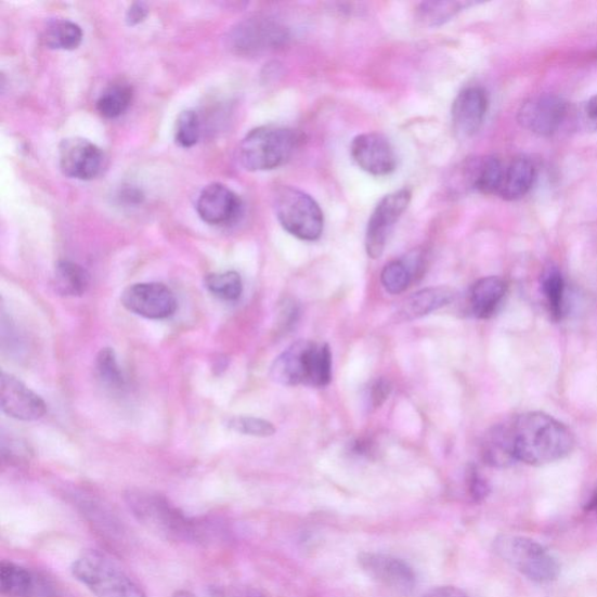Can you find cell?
<instances>
[{
    "label": "cell",
    "mask_w": 597,
    "mask_h": 597,
    "mask_svg": "<svg viewBox=\"0 0 597 597\" xmlns=\"http://www.w3.org/2000/svg\"><path fill=\"white\" fill-rule=\"evenodd\" d=\"M516 462L545 466L561 460L574 447V437L563 424L543 412H528L510 425Z\"/></svg>",
    "instance_id": "cell-1"
},
{
    "label": "cell",
    "mask_w": 597,
    "mask_h": 597,
    "mask_svg": "<svg viewBox=\"0 0 597 597\" xmlns=\"http://www.w3.org/2000/svg\"><path fill=\"white\" fill-rule=\"evenodd\" d=\"M126 501L138 522L166 540L202 543L208 537L209 532L203 522L189 517L160 494L130 490Z\"/></svg>",
    "instance_id": "cell-2"
},
{
    "label": "cell",
    "mask_w": 597,
    "mask_h": 597,
    "mask_svg": "<svg viewBox=\"0 0 597 597\" xmlns=\"http://www.w3.org/2000/svg\"><path fill=\"white\" fill-rule=\"evenodd\" d=\"M271 378L286 387L324 388L332 380V351L328 345L298 341L275 359Z\"/></svg>",
    "instance_id": "cell-3"
},
{
    "label": "cell",
    "mask_w": 597,
    "mask_h": 597,
    "mask_svg": "<svg viewBox=\"0 0 597 597\" xmlns=\"http://www.w3.org/2000/svg\"><path fill=\"white\" fill-rule=\"evenodd\" d=\"M302 135L293 129L260 127L244 137L239 159L248 171H270L286 164L299 147Z\"/></svg>",
    "instance_id": "cell-4"
},
{
    "label": "cell",
    "mask_w": 597,
    "mask_h": 597,
    "mask_svg": "<svg viewBox=\"0 0 597 597\" xmlns=\"http://www.w3.org/2000/svg\"><path fill=\"white\" fill-rule=\"evenodd\" d=\"M72 573L98 597H146L128 573L108 555L86 550L72 566Z\"/></svg>",
    "instance_id": "cell-5"
},
{
    "label": "cell",
    "mask_w": 597,
    "mask_h": 597,
    "mask_svg": "<svg viewBox=\"0 0 597 597\" xmlns=\"http://www.w3.org/2000/svg\"><path fill=\"white\" fill-rule=\"evenodd\" d=\"M494 549L502 560L533 583H553L560 574L558 560L543 545L523 535H498Z\"/></svg>",
    "instance_id": "cell-6"
},
{
    "label": "cell",
    "mask_w": 597,
    "mask_h": 597,
    "mask_svg": "<svg viewBox=\"0 0 597 597\" xmlns=\"http://www.w3.org/2000/svg\"><path fill=\"white\" fill-rule=\"evenodd\" d=\"M275 213L285 231L313 242L324 233V212L314 198L294 187H283L275 196Z\"/></svg>",
    "instance_id": "cell-7"
},
{
    "label": "cell",
    "mask_w": 597,
    "mask_h": 597,
    "mask_svg": "<svg viewBox=\"0 0 597 597\" xmlns=\"http://www.w3.org/2000/svg\"><path fill=\"white\" fill-rule=\"evenodd\" d=\"M362 571L390 592L408 596L416 589L417 575L411 566L389 555L364 553L359 556Z\"/></svg>",
    "instance_id": "cell-8"
},
{
    "label": "cell",
    "mask_w": 597,
    "mask_h": 597,
    "mask_svg": "<svg viewBox=\"0 0 597 597\" xmlns=\"http://www.w3.org/2000/svg\"><path fill=\"white\" fill-rule=\"evenodd\" d=\"M412 194L404 189L382 197L367 223L365 249L367 256L378 259L385 252L392 228L407 209Z\"/></svg>",
    "instance_id": "cell-9"
},
{
    "label": "cell",
    "mask_w": 597,
    "mask_h": 597,
    "mask_svg": "<svg viewBox=\"0 0 597 597\" xmlns=\"http://www.w3.org/2000/svg\"><path fill=\"white\" fill-rule=\"evenodd\" d=\"M120 301L129 312L151 320L170 317L178 309L173 290L161 283L133 284L122 290Z\"/></svg>",
    "instance_id": "cell-10"
},
{
    "label": "cell",
    "mask_w": 597,
    "mask_h": 597,
    "mask_svg": "<svg viewBox=\"0 0 597 597\" xmlns=\"http://www.w3.org/2000/svg\"><path fill=\"white\" fill-rule=\"evenodd\" d=\"M569 105L553 95L532 98L518 111L519 125L532 133L549 137L557 133L569 117Z\"/></svg>",
    "instance_id": "cell-11"
},
{
    "label": "cell",
    "mask_w": 597,
    "mask_h": 597,
    "mask_svg": "<svg viewBox=\"0 0 597 597\" xmlns=\"http://www.w3.org/2000/svg\"><path fill=\"white\" fill-rule=\"evenodd\" d=\"M61 171L72 179L93 180L104 166L102 150L80 137L67 138L59 146Z\"/></svg>",
    "instance_id": "cell-12"
},
{
    "label": "cell",
    "mask_w": 597,
    "mask_h": 597,
    "mask_svg": "<svg viewBox=\"0 0 597 597\" xmlns=\"http://www.w3.org/2000/svg\"><path fill=\"white\" fill-rule=\"evenodd\" d=\"M0 405L5 415L22 421L38 420L48 412V405L39 394L17 377L5 373L0 378Z\"/></svg>",
    "instance_id": "cell-13"
},
{
    "label": "cell",
    "mask_w": 597,
    "mask_h": 597,
    "mask_svg": "<svg viewBox=\"0 0 597 597\" xmlns=\"http://www.w3.org/2000/svg\"><path fill=\"white\" fill-rule=\"evenodd\" d=\"M351 157L363 171L375 177L389 176L395 170L394 150L385 135L363 133L355 138L350 147Z\"/></svg>",
    "instance_id": "cell-14"
},
{
    "label": "cell",
    "mask_w": 597,
    "mask_h": 597,
    "mask_svg": "<svg viewBox=\"0 0 597 597\" xmlns=\"http://www.w3.org/2000/svg\"><path fill=\"white\" fill-rule=\"evenodd\" d=\"M0 589L8 597H57L53 581L11 561L0 564Z\"/></svg>",
    "instance_id": "cell-15"
},
{
    "label": "cell",
    "mask_w": 597,
    "mask_h": 597,
    "mask_svg": "<svg viewBox=\"0 0 597 597\" xmlns=\"http://www.w3.org/2000/svg\"><path fill=\"white\" fill-rule=\"evenodd\" d=\"M239 196L222 183L207 186L196 204L198 217L210 225H229L235 223L242 213Z\"/></svg>",
    "instance_id": "cell-16"
},
{
    "label": "cell",
    "mask_w": 597,
    "mask_h": 597,
    "mask_svg": "<svg viewBox=\"0 0 597 597\" xmlns=\"http://www.w3.org/2000/svg\"><path fill=\"white\" fill-rule=\"evenodd\" d=\"M488 95L480 87L462 91L453 103L452 117L456 131L470 137L482 127L488 112Z\"/></svg>",
    "instance_id": "cell-17"
},
{
    "label": "cell",
    "mask_w": 597,
    "mask_h": 597,
    "mask_svg": "<svg viewBox=\"0 0 597 597\" xmlns=\"http://www.w3.org/2000/svg\"><path fill=\"white\" fill-rule=\"evenodd\" d=\"M535 167L525 156H519L504 164L501 186L497 195L505 202H517L524 197L533 186Z\"/></svg>",
    "instance_id": "cell-18"
},
{
    "label": "cell",
    "mask_w": 597,
    "mask_h": 597,
    "mask_svg": "<svg viewBox=\"0 0 597 597\" xmlns=\"http://www.w3.org/2000/svg\"><path fill=\"white\" fill-rule=\"evenodd\" d=\"M455 297V290L450 287L421 289L403 302L398 316L403 321L423 317L451 303Z\"/></svg>",
    "instance_id": "cell-19"
},
{
    "label": "cell",
    "mask_w": 597,
    "mask_h": 597,
    "mask_svg": "<svg viewBox=\"0 0 597 597\" xmlns=\"http://www.w3.org/2000/svg\"><path fill=\"white\" fill-rule=\"evenodd\" d=\"M507 284L498 277H486L472 285L470 290V310L479 319L492 317L499 308Z\"/></svg>",
    "instance_id": "cell-20"
},
{
    "label": "cell",
    "mask_w": 597,
    "mask_h": 597,
    "mask_svg": "<svg viewBox=\"0 0 597 597\" xmlns=\"http://www.w3.org/2000/svg\"><path fill=\"white\" fill-rule=\"evenodd\" d=\"M482 456L486 465L496 468L509 467L517 463L512 450L510 425H501L490 431L483 442Z\"/></svg>",
    "instance_id": "cell-21"
},
{
    "label": "cell",
    "mask_w": 597,
    "mask_h": 597,
    "mask_svg": "<svg viewBox=\"0 0 597 597\" xmlns=\"http://www.w3.org/2000/svg\"><path fill=\"white\" fill-rule=\"evenodd\" d=\"M504 164L495 157H485L472 161L467 168L470 186L485 195L498 193Z\"/></svg>",
    "instance_id": "cell-22"
},
{
    "label": "cell",
    "mask_w": 597,
    "mask_h": 597,
    "mask_svg": "<svg viewBox=\"0 0 597 597\" xmlns=\"http://www.w3.org/2000/svg\"><path fill=\"white\" fill-rule=\"evenodd\" d=\"M52 284L59 296L81 297L87 293L90 277L82 267L64 260L56 265Z\"/></svg>",
    "instance_id": "cell-23"
},
{
    "label": "cell",
    "mask_w": 597,
    "mask_h": 597,
    "mask_svg": "<svg viewBox=\"0 0 597 597\" xmlns=\"http://www.w3.org/2000/svg\"><path fill=\"white\" fill-rule=\"evenodd\" d=\"M43 39L53 50L74 51L79 49L83 33L78 24L69 21H54L44 30Z\"/></svg>",
    "instance_id": "cell-24"
},
{
    "label": "cell",
    "mask_w": 597,
    "mask_h": 597,
    "mask_svg": "<svg viewBox=\"0 0 597 597\" xmlns=\"http://www.w3.org/2000/svg\"><path fill=\"white\" fill-rule=\"evenodd\" d=\"M133 90L127 83H115L104 91L96 103L100 115L115 119L125 114L132 102Z\"/></svg>",
    "instance_id": "cell-25"
},
{
    "label": "cell",
    "mask_w": 597,
    "mask_h": 597,
    "mask_svg": "<svg viewBox=\"0 0 597 597\" xmlns=\"http://www.w3.org/2000/svg\"><path fill=\"white\" fill-rule=\"evenodd\" d=\"M205 286L212 296L225 301H236L243 293L241 275L235 271L208 274Z\"/></svg>",
    "instance_id": "cell-26"
},
{
    "label": "cell",
    "mask_w": 597,
    "mask_h": 597,
    "mask_svg": "<svg viewBox=\"0 0 597 597\" xmlns=\"http://www.w3.org/2000/svg\"><path fill=\"white\" fill-rule=\"evenodd\" d=\"M542 289L550 315L556 321L561 320L564 310V282L561 273L556 269L548 270L543 275Z\"/></svg>",
    "instance_id": "cell-27"
},
{
    "label": "cell",
    "mask_w": 597,
    "mask_h": 597,
    "mask_svg": "<svg viewBox=\"0 0 597 597\" xmlns=\"http://www.w3.org/2000/svg\"><path fill=\"white\" fill-rule=\"evenodd\" d=\"M380 281L390 295H401L415 280L404 260H394L382 269Z\"/></svg>",
    "instance_id": "cell-28"
},
{
    "label": "cell",
    "mask_w": 597,
    "mask_h": 597,
    "mask_svg": "<svg viewBox=\"0 0 597 597\" xmlns=\"http://www.w3.org/2000/svg\"><path fill=\"white\" fill-rule=\"evenodd\" d=\"M98 373L105 386L112 389H121L125 387V377H122L114 349L104 348L100 351L96 359Z\"/></svg>",
    "instance_id": "cell-29"
},
{
    "label": "cell",
    "mask_w": 597,
    "mask_h": 597,
    "mask_svg": "<svg viewBox=\"0 0 597 597\" xmlns=\"http://www.w3.org/2000/svg\"><path fill=\"white\" fill-rule=\"evenodd\" d=\"M202 134V122L197 114L192 111L183 112L177 119L176 142L181 147H193Z\"/></svg>",
    "instance_id": "cell-30"
},
{
    "label": "cell",
    "mask_w": 597,
    "mask_h": 597,
    "mask_svg": "<svg viewBox=\"0 0 597 597\" xmlns=\"http://www.w3.org/2000/svg\"><path fill=\"white\" fill-rule=\"evenodd\" d=\"M226 426L241 434L258 438H268L275 433V428L270 421L254 417H235L229 419Z\"/></svg>",
    "instance_id": "cell-31"
},
{
    "label": "cell",
    "mask_w": 597,
    "mask_h": 597,
    "mask_svg": "<svg viewBox=\"0 0 597 597\" xmlns=\"http://www.w3.org/2000/svg\"><path fill=\"white\" fill-rule=\"evenodd\" d=\"M464 9L463 3L455 2H438V3H424L420 7V18L430 25H440L445 23L450 18L454 17V14Z\"/></svg>",
    "instance_id": "cell-32"
},
{
    "label": "cell",
    "mask_w": 597,
    "mask_h": 597,
    "mask_svg": "<svg viewBox=\"0 0 597 597\" xmlns=\"http://www.w3.org/2000/svg\"><path fill=\"white\" fill-rule=\"evenodd\" d=\"M467 482L469 494L473 501L480 502L488 496L490 492L489 484L476 467L469 469Z\"/></svg>",
    "instance_id": "cell-33"
},
{
    "label": "cell",
    "mask_w": 597,
    "mask_h": 597,
    "mask_svg": "<svg viewBox=\"0 0 597 597\" xmlns=\"http://www.w3.org/2000/svg\"><path fill=\"white\" fill-rule=\"evenodd\" d=\"M209 597H264L259 590L247 586H221L209 590Z\"/></svg>",
    "instance_id": "cell-34"
},
{
    "label": "cell",
    "mask_w": 597,
    "mask_h": 597,
    "mask_svg": "<svg viewBox=\"0 0 597 597\" xmlns=\"http://www.w3.org/2000/svg\"><path fill=\"white\" fill-rule=\"evenodd\" d=\"M391 392L390 381L380 378L374 382L369 391V404L373 408H378L386 403Z\"/></svg>",
    "instance_id": "cell-35"
},
{
    "label": "cell",
    "mask_w": 597,
    "mask_h": 597,
    "mask_svg": "<svg viewBox=\"0 0 597 597\" xmlns=\"http://www.w3.org/2000/svg\"><path fill=\"white\" fill-rule=\"evenodd\" d=\"M148 14V9L144 3H134L130 7L127 13V22L133 26L145 21Z\"/></svg>",
    "instance_id": "cell-36"
},
{
    "label": "cell",
    "mask_w": 597,
    "mask_h": 597,
    "mask_svg": "<svg viewBox=\"0 0 597 597\" xmlns=\"http://www.w3.org/2000/svg\"><path fill=\"white\" fill-rule=\"evenodd\" d=\"M584 118L589 128L597 130V95L586 102L584 106Z\"/></svg>",
    "instance_id": "cell-37"
},
{
    "label": "cell",
    "mask_w": 597,
    "mask_h": 597,
    "mask_svg": "<svg viewBox=\"0 0 597 597\" xmlns=\"http://www.w3.org/2000/svg\"><path fill=\"white\" fill-rule=\"evenodd\" d=\"M464 592L455 587H438L428 592L424 597H462Z\"/></svg>",
    "instance_id": "cell-38"
},
{
    "label": "cell",
    "mask_w": 597,
    "mask_h": 597,
    "mask_svg": "<svg viewBox=\"0 0 597 597\" xmlns=\"http://www.w3.org/2000/svg\"><path fill=\"white\" fill-rule=\"evenodd\" d=\"M586 510L589 512L597 514V488L594 490L592 497L586 504Z\"/></svg>",
    "instance_id": "cell-39"
},
{
    "label": "cell",
    "mask_w": 597,
    "mask_h": 597,
    "mask_svg": "<svg viewBox=\"0 0 597 597\" xmlns=\"http://www.w3.org/2000/svg\"><path fill=\"white\" fill-rule=\"evenodd\" d=\"M172 597H197L193 593L187 590H178L173 594Z\"/></svg>",
    "instance_id": "cell-40"
},
{
    "label": "cell",
    "mask_w": 597,
    "mask_h": 597,
    "mask_svg": "<svg viewBox=\"0 0 597 597\" xmlns=\"http://www.w3.org/2000/svg\"><path fill=\"white\" fill-rule=\"evenodd\" d=\"M462 597H469V596L464 593V595Z\"/></svg>",
    "instance_id": "cell-41"
}]
</instances>
